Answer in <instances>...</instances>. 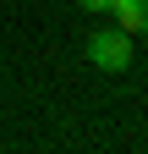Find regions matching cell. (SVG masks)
<instances>
[{
  "label": "cell",
  "mask_w": 148,
  "mask_h": 154,
  "mask_svg": "<svg viewBox=\"0 0 148 154\" xmlns=\"http://www.w3.org/2000/svg\"><path fill=\"white\" fill-rule=\"evenodd\" d=\"M110 11H115V28L121 33H148V0H110Z\"/></svg>",
  "instance_id": "7a4b0ae2"
},
{
  "label": "cell",
  "mask_w": 148,
  "mask_h": 154,
  "mask_svg": "<svg viewBox=\"0 0 148 154\" xmlns=\"http://www.w3.org/2000/svg\"><path fill=\"white\" fill-rule=\"evenodd\" d=\"M88 61H93L99 72H126V66H132V33L99 28L93 38H88Z\"/></svg>",
  "instance_id": "6da1fadb"
},
{
  "label": "cell",
  "mask_w": 148,
  "mask_h": 154,
  "mask_svg": "<svg viewBox=\"0 0 148 154\" xmlns=\"http://www.w3.org/2000/svg\"><path fill=\"white\" fill-rule=\"evenodd\" d=\"M82 11H110V0H82Z\"/></svg>",
  "instance_id": "3957f363"
}]
</instances>
